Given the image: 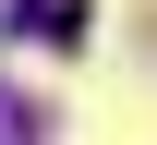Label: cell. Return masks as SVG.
<instances>
[{
    "label": "cell",
    "mask_w": 157,
    "mask_h": 145,
    "mask_svg": "<svg viewBox=\"0 0 157 145\" xmlns=\"http://www.w3.org/2000/svg\"><path fill=\"white\" fill-rule=\"evenodd\" d=\"M0 145H36V109H24L12 85H0Z\"/></svg>",
    "instance_id": "obj_2"
},
{
    "label": "cell",
    "mask_w": 157,
    "mask_h": 145,
    "mask_svg": "<svg viewBox=\"0 0 157 145\" xmlns=\"http://www.w3.org/2000/svg\"><path fill=\"white\" fill-rule=\"evenodd\" d=\"M12 24H24V36H48V48H73V36H85V0H24Z\"/></svg>",
    "instance_id": "obj_1"
}]
</instances>
